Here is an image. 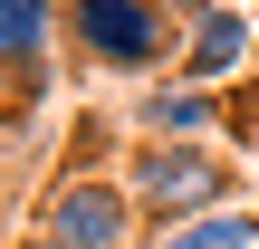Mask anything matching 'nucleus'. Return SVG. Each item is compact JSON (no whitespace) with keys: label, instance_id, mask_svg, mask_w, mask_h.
<instances>
[{"label":"nucleus","instance_id":"nucleus-1","mask_svg":"<svg viewBox=\"0 0 259 249\" xmlns=\"http://www.w3.org/2000/svg\"><path fill=\"white\" fill-rule=\"evenodd\" d=\"M58 38L77 48V67L125 77V86H154V77H173V58H183V19L154 10V0H67V29H58Z\"/></svg>","mask_w":259,"mask_h":249},{"label":"nucleus","instance_id":"nucleus-2","mask_svg":"<svg viewBox=\"0 0 259 249\" xmlns=\"http://www.w3.org/2000/svg\"><path fill=\"white\" fill-rule=\"evenodd\" d=\"M115 173H125L144 230H173V221H192V211L240 202V163H231L221 144H144V134H135V154H125Z\"/></svg>","mask_w":259,"mask_h":249},{"label":"nucleus","instance_id":"nucleus-3","mask_svg":"<svg viewBox=\"0 0 259 249\" xmlns=\"http://www.w3.org/2000/svg\"><path fill=\"white\" fill-rule=\"evenodd\" d=\"M38 249H144V211L125 173H58L38 192Z\"/></svg>","mask_w":259,"mask_h":249},{"label":"nucleus","instance_id":"nucleus-4","mask_svg":"<svg viewBox=\"0 0 259 249\" xmlns=\"http://www.w3.org/2000/svg\"><path fill=\"white\" fill-rule=\"evenodd\" d=\"M250 67H259V10H250V0H221V10L183 19L173 77H192V86H240Z\"/></svg>","mask_w":259,"mask_h":249},{"label":"nucleus","instance_id":"nucleus-5","mask_svg":"<svg viewBox=\"0 0 259 249\" xmlns=\"http://www.w3.org/2000/svg\"><path fill=\"white\" fill-rule=\"evenodd\" d=\"M135 134L144 144H221L231 134V96L221 86H192V77H154L135 96Z\"/></svg>","mask_w":259,"mask_h":249},{"label":"nucleus","instance_id":"nucleus-6","mask_svg":"<svg viewBox=\"0 0 259 249\" xmlns=\"http://www.w3.org/2000/svg\"><path fill=\"white\" fill-rule=\"evenodd\" d=\"M58 29H67V0H0V77L10 86H38Z\"/></svg>","mask_w":259,"mask_h":249},{"label":"nucleus","instance_id":"nucleus-7","mask_svg":"<svg viewBox=\"0 0 259 249\" xmlns=\"http://www.w3.org/2000/svg\"><path fill=\"white\" fill-rule=\"evenodd\" d=\"M144 249H259V202H221V211H192L173 230H144Z\"/></svg>","mask_w":259,"mask_h":249},{"label":"nucleus","instance_id":"nucleus-8","mask_svg":"<svg viewBox=\"0 0 259 249\" xmlns=\"http://www.w3.org/2000/svg\"><path fill=\"white\" fill-rule=\"evenodd\" d=\"M154 10H173V19H202V10H221V0H154Z\"/></svg>","mask_w":259,"mask_h":249}]
</instances>
